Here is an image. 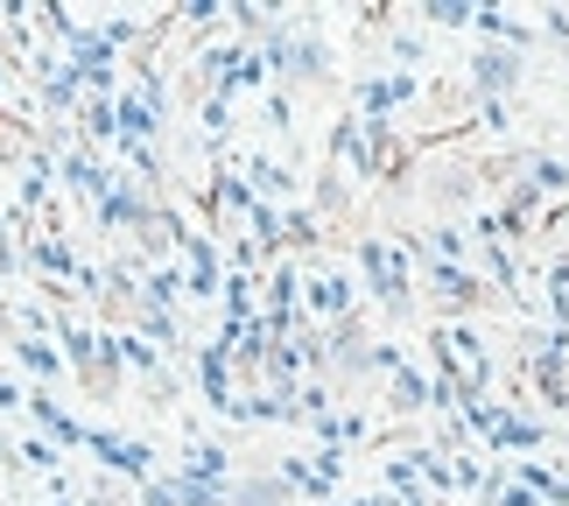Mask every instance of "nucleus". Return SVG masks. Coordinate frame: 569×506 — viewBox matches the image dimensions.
I'll return each mask as SVG.
<instances>
[]
</instances>
